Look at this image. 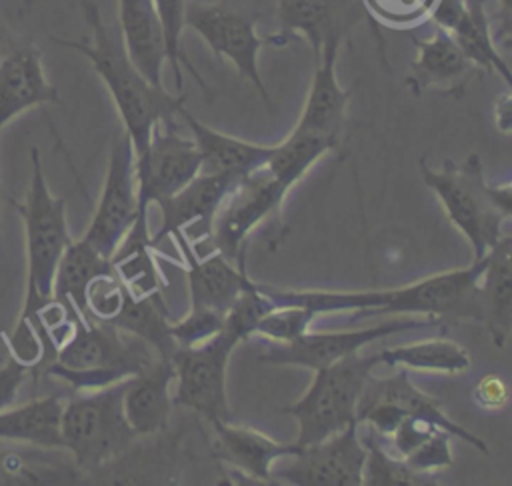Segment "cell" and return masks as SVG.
Listing matches in <instances>:
<instances>
[{
    "label": "cell",
    "instance_id": "cell-1",
    "mask_svg": "<svg viewBox=\"0 0 512 486\" xmlns=\"http://www.w3.org/2000/svg\"><path fill=\"white\" fill-rule=\"evenodd\" d=\"M482 268L484 258L470 262L466 268L380 290H280L268 284H258V288L270 298L272 306L298 304L310 308L314 314L352 312L356 318L414 314L432 318L442 328H450L462 320L480 322L478 278Z\"/></svg>",
    "mask_w": 512,
    "mask_h": 486
},
{
    "label": "cell",
    "instance_id": "cell-2",
    "mask_svg": "<svg viewBox=\"0 0 512 486\" xmlns=\"http://www.w3.org/2000/svg\"><path fill=\"white\" fill-rule=\"evenodd\" d=\"M80 8L92 38L68 40L52 36V42L88 58L112 96L122 120V130L130 136L134 146V156L142 154L150 142L152 130L176 118L178 110L184 106V96H174L164 86L152 84L136 68L124 48L118 24H106L96 2L80 0Z\"/></svg>",
    "mask_w": 512,
    "mask_h": 486
},
{
    "label": "cell",
    "instance_id": "cell-3",
    "mask_svg": "<svg viewBox=\"0 0 512 486\" xmlns=\"http://www.w3.org/2000/svg\"><path fill=\"white\" fill-rule=\"evenodd\" d=\"M424 184L440 200L448 222L468 240L472 262H478L506 234L504 222L512 216V184H490L478 154L462 162L444 160L438 170L420 158Z\"/></svg>",
    "mask_w": 512,
    "mask_h": 486
},
{
    "label": "cell",
    "instance_id": "cell-4",
    "mask_svg": "<svg viewBox=\"0 0 512 486\" xmlns=\"http://www.w3.org/2000/svg\"><path fill=\"white\" fill-rule=\"evenodd\" d=\"M156 356L144 340L78 312L72 334L56 348L44 374L64 380L78 392H88L138 374Z\"/></svg>",
    "mask_w": 512,
    "mask_h": 486
},
{
    "label": "cell",
    "instance_id": "cell-5",
    "mask_svg": "<svg viewBox=\"0 0 512 486\" xmlns=\"http://www.w3.org/2000/svg\"><path fill=\"white\" fill-rule=\"evenodd\" d=\"M32 176L26 198L12 200L24 224L26 240V294L20 316H32L52 298V284L62 252L70 244L66 200L50 192L38 148L30 150Z\"/></svg>",
    "mask_w": 512,
    "mask_h": 486
},
{
    "label": "cell",
    "instance_id": "cell-6",
    "mask_svg": "<svg viewBox=\"0 0 512 486\" xmlns=\"http://www.w3.org/2000/svg\"><path fill=\"white\" fill-rule=\"evenodd\" d=\"M378 364V354L362 350L314 370L308 390L284 414L298 424L296 444L306 446L356 422V406L368 376Z\"/></svg>",
    "mask_w": 512,
    "mask_h": 486
},
{
    "label": "cell",
    "instance_id": "cell-7",
    "mask_svg": "<svg viewBox=\"0 0 512 486\" xmlns=\"http://www.w3.org/2000/svg\"><path fill=\"white\" fill-rule=\"evenodd\" d=\"M126 380L64 400L60 418L62 448L74 456L78 466H104L122 456L136 440L122 408Z\"/></svg>",
    "mask_w": 512,
    "mask_h": 486
},
{
    "label": "cell",
    "instance_id": "cell-8",
    "mask_svg": "<svg viewBox=\"0 0 512 486\" xmlns=\"http://www.w3.org/2000/svg\"><path fill=\"white\" fill-rule=\"evenodd\" d=\"M288 192L290 190L278 182L266 166L242 176L224 196L212 218L208 238L214 250L222 252L232 262H246L244 242L260 226H266L272 238L282 240V206Z\"/></svg>",
    "mask_w": 512,
    "mask_h": 486
},
{
    "label": "cell",
    "instance_id": "cell-9",
    "mask_svg": "<svg viewBox=\"0 0 512 486\" xmlns=\"http://www.w3.org/2000/svg\"><path fill=\"white\" fill-rule=\"evenodd\" d=\"M138 214L120 244H150L148 208L186 186L200 172V154L192 138L176 130V120L158 124L142 154H136Z\"/></svg>",
    "mask_w": 512,
    "mask_h": 486
},
{
    "label": "cell",
    "instance_id": "cell-10",
    "mask_svg": "<svg viewBox=\"0 0 512 486\" xmlns=\"http://www.w3.org/2000/svg\"><path fill=\"white\" fill-rule=\"evenodd\" d=\"M186 28H192L218 58L230 60L234 68L258 90L266 108H272L268 90L260 76L258 54L264 46H286L296 40V36L280 30L272 36H260L256 32L254 18L224 4H206L198 0H188L186 4Z\"/></svg>",
    "mask_w": 512,
    "mask_h": 486
},
{
    "label": "cell",
    "instance_id": "cell-11",
    "mask_svg": "<svg viewBox=\"0 0 512 486\" xmlns=\"http://www.w3.org/2000/svg\"><path fill=\"white\" fill-rule=\"evenodd\" d=\"M238 342L222 328L210 340L176 348L170 356L174 364L176 394L174 406L190 408L210 420H232L226 394L228 358Z\"/></svg>",
    "mask_w": 512,
    "mask_h": 486
},
{
    "label": "cell",
    "instance_id": "cell-12",
    "mask_svg": "<svg viewBox=\"0 0 512 486\" xmlns=\"http://www.w3.org/2000/svg\"><path fill=\"white\" fill-rule=\"evenodd\" d=\"M136 156L130 136L120 130L110 146L108 168L84 240L102 256L112 258L138 214Z\"/></svg>",
    "mask_w": 512,
    "mask_h": 486
},
{
    "label": "cell",
    "instance_id": "cell-13",
    "mask_svg": "<svg viewBox=\"0 0 512 486\" xmlns=\"http://www.w3.org/2000/svg\"><path fill=\"white\" fill-rule=\"evenodd\" d=\"M284 466H272V482L292 486H362L366 446L360 438L358 422L318 440L300 446L286 456Z\"/></svg>",
    "mask_w": 512,
    "mask_h": 486
},
{
    "label": "cell",
    "instance_id": "cell-14",
    "mask_svg": "<svg viewBox=\"0 0 512 486\" xmlns=\"http://www.w3.org/2000/svg\"><path fill=\"white\" fill-rule=\"evenodd\" d=\"M424 326H438L432 318H390L366 328L350 330H324V332H304L300 338L288 344H274L266 352L258 354L260 362L282 364V366H300L308 370H318L340 358L360 352L364 346L372 344L378 338L418 330Z\"/></svg>",
    "mask_w": 512,
    "mask_h": 486
},
{
    "label": "cell",
    "instance_id": "cell-15",
    "mask_svg": "<svg viewBox=\"0 0 512 486\" xmlns=\"http://www.w3.org/2000/svg\"><path fill=\"white\" fill-rule=\"evenodd\" d=\"M240 178L242 176L198 172L178 192L156 202L160 210V228L150 234L152 246L156 248L164 238H172L176 232H182L194 246L206 240L220 202Z\"/></svg>",
    "mask_w": 512,
    "mask_h": 486
},
{
    "label": "cell",
    "instance_id": "cell-16",
    "mask_svg": "<svg viewBox=\"0 0 512 486\" xmlns=\"http://www.w3.org/2000/svg\"><path fill=\"white\" fill-rule=\"evenodd\" d=\"M342 42H326L316 58L310 88L294 128L328 138L340 152L346 134V108L350 90H344L336 76V58Z\"/></svg>",
    "mask_w": 512,
    "mask_h": 486
},
{
    "label": "cell",
    "instance_id": "cell-17",
    "mask_svg": "<svg viewBox=\"0 0 512 486\" xmlns=\"http://www.w3.org/2000/svg\"><path fill=\"white\" fill-rule=\"evenodd\" d=\"M172 238L186 262L190 306H206L226 312L232 302L254 284L246 274V262H232L218 250L198 254L194 244L182 232H176Z\"/></svg>",
    "mask_w": 512,
    "mask_h": 486
},
{
    "label": "cell",
    "instance_id": "cell-18",
    "mask_svg": "<svg viewBox=\"0 0 512 486\" xmlns=\"http://www.w3.org/2000/svg\"><path fill=\"white\" fill-rule=\"evenodd\" d=\"M280 32L308 40L314 58L326 42L348 40L352 28L368 18L360 0H278Z\"/></svg>",
    "mask_w": 512,
    "mask_h": 486
},
{
    "label": "cell",
    "instance_id": "cell-19",
    "mask_svg": "<svg viewBox=\"0 0 512 486\" xmlns=\"http://www.w3.org/2000/svg\"><path fill=\"white\" fill-rule=\"evenodd\" d=\"M370 404H388L400 416L424 418V420L440 426L442 430H446L450 436H456V438L464 440L468 446H472V448H476L484 454L490 452L486 442L480 436L472 434L470 430H466L464 426L454 422L442 410V402L438 398L422 392L410 380L406 368H400L392 376H374V374H370L366 384H364V390L360 394L358 406H370Z\"/></svg>",
    "mask_w": 512,
    "mask_h": 486
},
{
    "label": "cell",
    "instance_id": "cell-20",
    "mask_svg": "<svg viewBox=\"0 0 512 486\" xmlns=\"http://www.w3.org/2000/svg\"><path fill=\"white\" fill-rule=\"evenodd\" d=\"M214 430V456L244 476L270 484L272 466L300 450L296 442L284 444L250 426L232 420H210Z\"/></svg>",
    "mask_w": 512,
    "mask_h": 486
},
{
    "label": "cell",
    "instance_id": "cell-21",
    "mask_svg": "<svg viewBox=\"0 0 512 486\" xmlns=\"http://www.w3.org/2000/svg\"><path fill=\"white\" fill-rule=\"evenodd\" d=\"M412 42L416 58L406 76V86L414 96L426 90L458 94L478 70L442 28H434V34L428 38H412Z\"/></svg>",
    "mask_w": 512,
    "mask_h": 486
},
{
    "label": "cell",
    "instance_id": "cell-22",
    "mask_svg": "<svg viewBox=\"0 0 512 486\" xmlns=\"http://www.w3.org/2000/svg\"><path fill=\"white\" fill-rule=\"evenodd\" d=\"M172 380L174 364L162 356H156L146 368L126 380L122 408L136 436H148L168 428L174 408L170 396Z\"/></svg>",
    "mask_w": 512,
    "mask_h": 486
},
{
    "label": "cell",
    "instance_id": "cell-23",
    "mask_svg": "<svg viewBox=\"0 0 512 486\" xmlns=\"http://www.w3.org/2000/svg\"><path fill=\"white\" fill-rule=\"evenodd\" d=\"M60 102L58 90L44 72L42 54L24 46L0 58V130L22 112Z\"/></svg>",
    "mask_w": 512,
    "mask_h": 486
},
{
    "label": "cell",
    "instance_id": "cell-24",
    "mask_svg": "<svg viewBox=\"0 0 512 486\" xmlns=\"http://www.w3.org/2000/svg\"><path fill=\"white\" fill-rule=\"evenodd\" d=\"M184 118L196 150L200 154L202 174H230L246 176L258 168H264L274 144H256L210 128L192 116L184 106L178 110Z\"/></svg>",
    "mask_w": 512,
    "mask_h": 486
},
{
    "label": "cell",
    "instance_id": "cell-25",
    "mask_svg": "<svg viewBox=\"0 0 512 486\" xmlns=\"http://www.w3.org/2000/svg\"><path fill=\"white\" fill-rule=\"evenodd\" d=\"M480 322L492 344L502 350L512 330V238L504 234L484 256L478 278Z\"/></svg>",
    "mask_w": 512,
    "mask_h": 486
},
{
    "label": "cell",
    "instance_id": "cell-26",
    "mask_svg": "<svg viewBox=\"0 0 512 486\" xmlns=\"http://www.w3.org/2000/svg\"><path fill=\"white\" fill-rule=\"evenodd\" d=\"M118 30L136 68L156 86H162L166 50L152 0H118Z\"/></svg>",
    "mask_w": 512,
    "mask_h": 486
},
{
    "label": "cell",
    "instance_id": "cell-27",
    "mask_svg": "<svg viewBox=\"0 0 512 486\" xmlns=\"http://www.w3.org/2000/svg\"><path fill=\"white\" fill-rule=\"evenodd\" d=\"M62 408L64 400L60 396L34 398L12 408L0 406V440L38 448H62Z\"/></svg>",
    "mask_w": 512,
    "mask_h": 486
},
{
    "label": "cell",
    "instance_id": "cell-28",
    "mask_svg": "<svg viewBox=\"0 0 512 486\" xmlns=\"http://www.w3.org/2000/svg\"><path fill=\"white\" fill-rule=\"evenodd\" d=\"M108 324L144 340L162 358H170L178 348L170 332L172 320L160 292L144 296H134L128 292L122 310Z\"/></svg>",
    "mask_w": 512,
    "mask_h": 486
},
{
    "label": "cell",
    "instance_id": "cell-29",
    "mask_svg": "<svg viewBox=\"0 0 512 486\" xmlns=\"http://www.w3.org/2000/svg\"><path fill=\"white\" fill-rule=\"evenodd\" d=\"M378 354V364L402 366L406 370L460 374L470 368L468 352L448 338H426L410 344L384 348Z\"/></svg>",
    "mask_w": 512,
    "mask_h": 486
},
{
    "label": "cell",
    "instance_id": "cell-30",
    "mask_svg": "<svg viewBox=\"0 0 512 486\" xmlns=\"http://www.w3.org/2000/svg\"><path fill=\"white\" fill-rule=\"evenodd\" d=\"M108 268H112V260L102 256L84 238L70 240L56 266L52 298L68 302L84 314V290L88 282Z\"/></svg>",
    "mask_w": 512,
    "mask_h": 486
},
{
    "label": "cell",
    "instance_id": "cell-31",
    "mask_svg": "<svg viewBox=\"0 0 512 486\" xmlns=\"http://www.w3.org/2000/svg\"><path fill=\"white\" fill-rule=\"evenodd\" d=\"M330 152H338V148L328 138L292 128L282 142L274 144L266 170L290 190L322 156Z\"/></svg>",
    "mask_w": 512,
    "mask_h": 486
},
{
    "label": "cell",
    "instance_id": "cell-32",
    "mask_svg": "<svg viewBox=\"0 0 512 486\" xmlns=\"http://www.w3.org/2000/svg\"><path fill=\"white\" fill-rule=\"evenodd\" d=\"M366 446V460L362 468V486H424L434 484L436 476H422L414 472L400 456L392 454L380 436L368 426L360 434Z\"/></svg>",
    "mask_w": 512,
    "mask_h": 486
},
{
    "label": "cell",
    "instance_id": "cell-33",
    "mask_svg": "<svg viewBox=\"0 0 512 486\" xmlns=\"http://www.w3.org/2000/svg\"><path fill=\"white\" fill-rule=\"evenodd\" d=\"M156 8V16L162 30L164 50H166V62L172 68L176 88L182 90V68H186L196 84L208 94V86L200 72L194 68V64L188 60L184 48H182V34L186 28V4L188 0H152Z\"/></svg>",
    "mask_w": 512,
    "mask_h": 486
},
{
    "label": "cell",
    "instance_id": "cell-34",
    "mask_svg": "<svg viewBox=\"0 0 512 486\" xmlns=\"http://www.w3.org/2000/svg\"><path fill=\"white\" fill-rule=\"evenodd\" d=\"M128 288L112 268L96 274L84 290V316L96 322H112L122 310Z\"/></svg>",
    "mask_w": 512,
    "mask_h": 486
},
{
    "label": "cell",
    "instance_id": "cell-35",
    "mask_svg": "<svg viewBox=\"0 0 512 486\" xmlns=\"http://www.w3.org/2000/svg\"><path fill=\"white\" fill-rule=\"evenodd\" d=\"M314 312L306 306L298 304H282L272 306L256 324L254 334L264 336L276 344H288L308 332Z\"/></svg>",
    "mask_w": 512,
    "mask_h": 486
},
{
    "label": "cell",
    "instance_id": "cell-36",
    "mask_svg": "<svg viewBox=\"0 0 512 486\" xmlns=\"http://www.w3.org/2000/svg\"><path fill=\"white\" fill-rule=\"evenodd\" d=\"M270 308H272L270 298L258 288V282H254L224 312V330L240 344L250 336H254V328L258 320Z\"/></svg>",
    "mask_w": 512,
    "mask_h": 486
},
{
    "label": "cell",
    "instance_id": "cell-37",
    "mask_svg": "<svg viewBox=\"0 0 512 486\" xmlns=\"http://www.w3.org/2000/svg\"><path fill=\"white\" fill-rule=\"evenodd\" d=\"M368 20L376 26L412 28L428 20L436 0H360Z\"/></svg>",
    "mask_w": 512,
    "mask_h": 486
},
{
    "label": "cell",
    "instance_id": "cell-38",
    "mask_svg": "<svg viewBox=\"0 0 512 486\" xmlns=\"http://www.w3.org/2000/svg\"><path fill=\"white\" fill-rule=\"evenodd\" d=\"M222 328H224V312L216 308H206V306H190L186 316L172 320L170 324V332L178 348L202 344L212 336H216Z\"/></svg>",
    "mask_w": 512,
    "mask_h": 486
},
{
    "label": "cell",
    "instance_id": "cell-39",
    "mask_svg": "<svg viewBox=\"0 0 512 486\" xmlns=\"http://www.w3.org/2000/svg\"><path fill=\"white\" fill-rule=\"evenodd\" d=\"M402 460L422 476H436L442 468L452 464L450 434L446 430H436L426 442H422Z\"/></svg>",
    "mask_w": 512,
    "mask_h": 486
},
{
    "label": "cell",
    "instance_id": "cell-40",
    "mask_svg": "<svg viewBox=\"0 0 512 486\" xmlns=\"http://www.w3.org/2000/svg\"><path fill=\"white\" fill-rule=\"evenodd\" d=\"M472 400L482 410H502L508 402V386L498 374H484L472 390Z\"/></svg>",
    "mask_w": 512,
    "mask_h": 486
},
{
    "label": "cell",
    "instance_id": "cell-41",
    "mask_svg": "<svg viewBox=\"0 0 512 486\" xmlns=\"http://www.w3.org/2000/svg\"><path fill=\"white\" fill-rule=\"evenodd\" d=\"M496 26H490L492 28V36H494V42L496 46L502 50H506L510 46V28H512V2L510 0H498V6H496V14H494V20L490 18V24Z\"/></svg>",
    "mask_w": 512,
    "mask_h": 486
},
{
    "label": "cell",
    "instance_id": "cell-42",
    "mask_svg": "<svg viewBox=\"0 0 512 486\" xmlns=\"http://www.w3.org/2000/svg\"><path fill=\"white\" fill-rule=\"evenodd\" d=\"M510 94H502L498 100H496V106H494V124L500 132L504 134H510Z\"/></svg>",
    "mask_w": 512,
    "mask_h": 486
}]
</instances>
